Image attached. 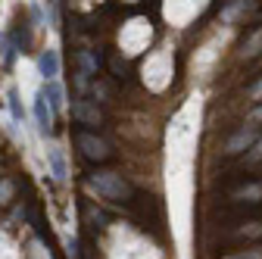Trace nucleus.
Masks as SVG:
<instances>
[{
	"instance_id": "0eeeda50",
	"label": "nucleus",
	"mask_w": 262,
	"mask_h": 259,
	"mask_svg": "<svg viewBox=\"0 0 262 259\" xmlns=\"http://www.w3.org/2000/svg\"><path fill=\"white\" fill-rule=\"evenodd\" d=\"M41 94L47 97V103H50V110H53V113H56V110H62V88H59V81H56V78L44 81Z\"/></svg>"
},
{
	"instance_id": "2eb2a0df",
	"label": "nucleus",
	"mask_w": 262,
	"mask_h": 259,
	"mask_svg": "<svg viewBox=\"0 0 262 259\" xmlns=\"http://www.w3.org/2000/svg\"><path fill=\"white\" fill-rule=\"evenodd\" d=\"M47 19H50V25H56V4H53V0H47Z\"/></svg>"
},
{
	"instance_id": "f257e3e1",
	"label": "nucleus",
	"mask_w": 262,
	"mask_h": 259,
	"mask_svg": "<svg viewBox=\"0 0 262 259\" xmlns=\"http://www.w3.org/2000/svg\"><path fill=\"white\" fill-rule=\"evenodd\" d=\"M91 187H97V193H103V197H110V200H131V184L122 178V175H116V172H94L91 175Z\"/></svg>"
},
{
	"instance_id": "1a4fd4ad",
	"label": "nucleus",
	"mask_w": 262,
	"mask_h": 259,
	"mask_svg": "<svg viewBox=\"0 0 262 259\" xmlns=\"http://www.w3.org/2000/svg\"><path fill=\"white\" fill-rule=\"evenodd\" d=\"M16 53H19V47L10 41V35H0V62H4V66H13Z\"/></svg>"
},
{
	"instance_id": "ddd939ff",
	"label": "nucleus",
	"mask_w": 262,
	"mask_h": 259,
	"mask_svg": "<svg viewBox=\"0 0 262 259\" xmlns=\"http://www.w3.org/2000/svg\"><path fill=\"white\" fill-rule=\"evenodd\" d=\"M10 193H13V184H10V181H0V203H7Z\"/></svg>"
},
{
	"instance_id": "dca6fc26",
	"label": "nucleus",
	"mask_w": 262,
	"mask_h": 259,
	"mask_svg": "<svg viewBox=\"0 0 262 259\" xmlns=\"http://www.w3.org/2000/svg\"><path fill=\"white\" fill-rule=\"evenodd\" d=\"M75 256H78V241L72 238V241H69V259H75Z\"/></svg>"
},
{
	"instance_id": "423d86ee",
	"label": "nucleus",
	"mask_w": 262,
	"mask_h": 259,
	"mask_svg": "<svg viewBox=\"0 0 262 259\" xmlns=\"http://www.w3.org/2000/svg\"><path fill=\"white\" fill-rule=\"evenodd\" d=\"M250 144H253V132H250V128H244V132H237L231 141H228L225 153H228V156H237V153H244Z\"/></svg>"
},
{
	"instance_id": "20e7f679",
	"label": "nucleus",
	"mask_w": 262,
	"mask_h": 259,
	"mask_svg": "<svg viewBox=\"0 0 262 259\" xmlns=\"http://www.w3.org/2000/svg\"><path fill=\"white\" fill-rule=\"evenodd\" d=\"M38 72H41V78H44V81H50V78H56V75H59V53H56L53 47L41 50V56H38Z\"/></svg>"
},
{
	"instance_id": "7ed1b4c3",
	"label": "nucleus",
	"mask_w": 262,
	"mask_h": 259,
	"mask_svg": "<svg viewBox=\"0 0 262 259\" xmlns=\"http://www.w3.org/2000/svg\"><path fill=\"white\" fill-rule=\"evenodd\" d=\"M35 122H38V132H41V135H50V132H53V110H50L47 97H44L41 91L35 94Z\"/></svg>"
},
{
	"instance_id": "f03ea898",
	"label": "nucleus",
	"mask_w": 262,
	"mask_h": 259,
	"mask_svg": "<svg viewBox=\"0 0 262 259\" xmlns=\"http://www.w3.org/2000/svg\"><path fill=\"white\" fill-rule=\"evenodd\" d=\"M75 144H78V150H81V156L84 159H91V163H103V159H110V144L103 141V138H97L94 132H78L75 135Z\"/></svg>"
},
{
	"instance_id": "9d476101",
	"label": "nucleus",
	"mask_w": 262,
	"mask_h": 259,
	"mask_svg": "<svg viewBox=\"0 0 262 259\" xmlns=\"http://www.w3.org/2000/svg\"><path fill=\"white\" fill-rule=\"evenodd\" d=\"M7 100H10V116H13V122H22V103H19L16 88H10V91H7Z\"/></svg>"
},
{
	"instance_id": "f3484780",
	"label": "nucleus",
	"mask_w": 262,
	"mask_h": 259,
	"mask_svg": "<svg viewBox=\"0 0 262 259\" xmlns=\"http://www.w3.org/2000/svg\"><path fill=\"white\" fill-rule=\"evenodd\" d=\"M253 100H262V81H259V84L253 88Z\"/></svg>"
},
{
	"instance_id": "f8f14e48",
	"label": "nucleus",
	"mask_w": 262,
	"mask_h": 259,
	"mask_svg": "<svg viewBox=\"0 0 262 259\" xmlns=\"http://www.w3.org/2000/svg\"><path fill=\"white\" fill-rule=\"evenodd\" d=\"M259 159H262V138L253 144V150H250V156H247V163H259Z\"/></svg>"
},
{
	"instance_id": "a211bd4d",
	"label": "nucleus",
	"mask_w": 262,
	"mask_h": 259,
	"mask_svg": "<svg viewBox=\"0 0 262 259\" xmlns=\"http://www.w3.org/2000/svg\"><path fill=\"white\" fill-rule=\"evenodd\" d=\"M250 119H253V122H259V119H262V106H259V110H253V116H250Z\"/></svg>"
},
{
	"instance_id": "4468645a",
	"label": "nucleus",
	"mask_w": 262,
	"mask_h": 259,
	"mask_svg": "<svg viewBox=\"0 0 262 259\" xmlns=\"http://www.w3.org/2000/svg\"><path fill=\"white\" fill-rule=\"evenodd\" d=\"M28 13H31V22H35V25H41V22H44V16H41V7H38V4H31V7H28Z\"/></svg>"
},
{
	"instance_id": "6e6552de",
	"label": "nucleus",
	"mask_w": 262,
	"mask_h": 259,
	"mask_svg": "<svg viewBox=\"0 0 262 259\" xmlns=\"http://www.w3.org/2000/svg\"><path fill=\"white\" fill-rule=\"evenodd\" d=\"M47 163H50V169H53V178L56 181H66V175H69V172H66V159H62V153L53 147V150H47Z\"/></svg>"
},
{
	"instance_id": "9b49d317",
	"label": "nucleus",
	"mask_w": 262,
	"mask_h": 259,
	"mask_svg": "<svg viewBox=\"0 0 262 259\" xmlns=\"http://www.w3.org/2000/svg\"><path fill=\"white\" fill-rule=\"evenodd\" d=\"M259 47H262V31H259V35H253V41L247 44V56H256Z\"/></svg>"
},
{
	"instance_id": "39448f33",
	"label": "nucleus",
	"mask_w": 262,
	"mask_h": 259,
	"mask_svg": "<svg viewBox=\"0 0 262 259\" xmlns=\"http://www.w3.org/2000/svg\"><path fill=\"white\" fill-rule=\"evenodd\" d=\"M72 116L81 122V125H100V110L88 100H75L72 103Z\"/></svg>"
}]
</instances>
